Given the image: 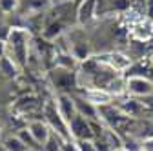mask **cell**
Listing matches in <instances>:
<instances>
[{
    "label": "cell",
    "instance_id": "cb8c5ba5",
    "mask_svg": "<svg viewBox=\"0 0 153 151\" xmlns=\"http://www.w3.org/2000/svg\"><path fill=\"white\" fill-rule=\"evenodd\" d=\"M151 24H153V20H151Z\"/></svg>",
    "mask_w": 153,
    "mask_h": 151
},
{
    "label": "cell",
    "instance_id": "7c38bea8",
    "mask_svg": "<svg viewBox=\"0 0 153 151\" xmlns=\"http://www.w3.org/2000/svg\"><path fill=\"white\" fill-rule=\"evenodd\" d=\"M117 107L124 113V115L126 117H137L139 115V113L144 109V106H142V102L140 100H137L135 97H131V98H124L120 104H117Z\"/></svg>",
    "mask_w": 153,
    "mask_h": 151
},
{
    "label": "cell",
    "instance_id": "ac0fdd59",
    "mask_svg": "<svg viewBox=\"0 0 153 151\" xmlns=\"http://www.w3.org/2000/svg\"><path fill=\"white\" fill-rule=\"evenodd\" d=\"M144 13H146V18L153 20V0H144Z\"/></svg>",
    "mask_w": 153,
    "mask_h": 151
},
{
    "label": "cell",
    "instance_id": "ba28073f",
    "mask_svg": "<svg viewBox=\"0 0 153 151\" xmlns=\"http://www.w3.org/2000/svg\"><path fill=\"white\" fill-rule=\"evenodd\" d=\"M99 11V0H79L76 4V24L88 26L97 18Z\"/></svg>",
    "mask_w": 153,
    "mask_h": 151
},
{
    "label": "cell",
    "instance_id": "603a6c76",
    "mask_svg": "<svg viewBox=\"0 0 153 151\" xmlns=\"http://www.w3.org/2000/svg\"><path fill=\"white\" fill-rule=\"evenodd\" d=\"M0 151H7V149H4V147H0Z\"/></svg>",
    "mask_w": 153,
    "mask_h": 151
},
{
    "label": "cell",
    "instance_id": "44dd1931",
    "mask_svg": "<svg viewBox=\"0 0 153 151\" xmlns=\"http://www.w3.org/2000/svg\"><path fill=\"white\" fill-rule=\"evenodd\" d=\"M149 64H151V67H153V53H151V56H149Z\"/></svg>",
    "mask_w": 153,
    "mask_h": 151
},
{
    "label": "cell",
    "instance_id": "3957f363",
    "mask_svg": "<svg viewBox=\"0 0 153 151\" xmlns=\"http://www.w3.org/2000/svg\"><path fill=\"white\" fill-rule=\"evenodd\" d=\"M93 58L97 60L99 64L113 69L115 73H124L133 66V58L126 53L120 51H108V53H99V55H93Z\"/></svg>",
    "mask_w": 153,
    "mask_h": 151
},
{
    "label": "cell",
    "instance_id": "9a60e30c",
    "mask_svg": "<svg viewBox=\"0 0 153 151\" xmlns=\"http://www.w3.org/2000/svg\"><path fill=\"white\" fill-rule=\"evenodd\" d=\"M62 144H64L62 137H59L56 133H51L49 140L42 146V151H62Z\"/></svg>",
    "mask_w": 153,
    "mask_h": 151
},
{
    "label": "cell",
    "instance_id": "8fae6325",
    "mask_svg": "<svg viewBox=\"0 0 153 151\" xmlns=\"http://www.w3.org/2000/svg\"><path fill=\"white\" fill-rule=\"evenodd\" d=\"M56 104H59L62 115L68 122L76 115V106H75V98L71 93H59L56 95Z\"/></svg>",
    "mask_w": 153,
    "mask_h": 151
},
{
    "label": "cell",
    "instance_id": "7402d4cb",
    "mask_svg": "<svg viewBox=\"0 0 153 151\" xmlns=\"http://www.w3.org/2000/svg\"><path fill=\"white\" fill-rule=\"evenodd\" d=\"M27 151H42V149H31V147H29V149H27Z\"/></svg>",
    "mask_w": 153,
    "mask_h": 151
},
{
    "label": "cell",
    "instance_id": "52a82bcc",
    "mask_svg": "<svg viewBox=\"0 0 153 151\" xmlns=\"http://www.w3.org/2000/svg\"><path fill=\"white\" fill-rule=\"evenodd\" d=\"M51 80H53V86L59 89L60 93H68V89H71V87H79V82H76V73L68 71V69L55 67L51 71Z\"/></svg>",
    "mask_w": 153,
    "mask_h": 151
},
{
    "label": "cell",
    "instance_id": "2e32d148",
    "mask_svg": "<svg viewBox=\"0 0 153 151\" xmlns=\"http://www.w3.org/2000/svg\"><path fill=\"white\" fill-rule=\"evenodd\" d=\"M18 7H20V0H0V13L4 15L16 13Z\"/></svg>",
    "mask_w": 153,
    "mask_h": 151
},
{
    "label": "cell",
    "instance_id": "5bb4252c",
    "mask_svg": "<svg viewBox=\"0 0 153 151\" xmlns=\"http://www.w3.org/2000/svg\"><path fill=\"white\" fill-rule=\"evenodd\" d=\"M0 71H2L6 77H9V78H13V77H16L18 75V71H20V67H18L9 56H6V55H2L0 56Z\"/></svg>",
    "mask_w": 153,
    "mask_h": 151
},
{
    "label": "cell",
    "instance_id": "9c48e42d",
    "mask_svg": "<svg viewBox=\"0 0 153 151\" xmlns=\"http://www.w3.org/2000/svg\"><path fill=\"white\" fill-rule=\"evenodd\" d=\"M27 129H29V133H31V137L35 138V142L40 146V149H42V146L49 140V137H51V127L48 126V122L44 120V118H36V120H29L27 122V126H26Z\"/></svg>",
    "mask_w": 153,
    "mask_h": 151
},
{
    "label": "cell",
    "instance_id": "5b68a950",
    "mask_svg": "<svg viewBox=\"0 0 153 151\" xmlns=\"http://www.w3.org/2000/svg\"><path fill=\"white\" fill-rule=\"evenodd\" d=\"M69 124V133L73 140H84V138H95L93 127H91V120H88L82 115H76L68 122Z\"/></svg>",
    "mask_w": 153,
    "mask_h": 151
},
{
    "label": "cell",
    "instance_id": "ffe728a7",
    "mask_svg": "<svg viewBox=\"0 0 153 151\" xmlns=\"http://www.w3.org/2000/svg\"><path fill=\"white\" fill-rule=\"evenodd\" d=\"M111 151H128L126 147H115V149H111Z\"/></svg>",
    "mask_w": 153,
    "mask_h": 151
},
{
    "label": "cell",
    "instance_id": "30bf717a",
    "mask_svg": "<svg viewBox=\"0 0 153 151\" xmlns=\"http://www.w3.org/2000/svg\"><path fill=\"white\" fill-rule=\"evenodd\" d=\"M79 66H80V60L76 58L71 51H56V55H55V67L75 71V69H79Z\"/></svg>",
    "mask_w": 153,
    "mask_h": 151
},
{
    "label": "cell",
    "instance_id": "4fadbf2b",
    "mask_svg": "<svg viewBox=\"0 0 153 151\" xmlns=\"http://www.w3.org/2000/svg\"><path fill=\"white\" fill-rule=\"evenodd\" d=\"M2 147L7 149V151H27L29 147L26 146V142L18 137V135H11V137H6L4 142H2Z\"/></svg>",
    "mask_w": 153,
    "mask_h": 151
},
{
    "label": "cell",
    "instance_id": "6da1fadb",
    "mask_svg": "<svg viewBox=\"0 0 153 151\" xmlns=\"http://www.w3.org/2000/svg\"><path fill=\"white\" fill-rule=\"evenodd\" d=\"M29 44H31V33L27 27H9L7 36L4 40V55L9 56L22 69L27 66Z\"/></svg>",
    "mask_w": 153,
    "mask_h": 151
},
{
    "label": "cell",
    "instance_id": "e0dca14e",
    "mask_svg": "<svg viewBox=\"0 0 153 151\" xmlns=\"http://www.w3.org/2000/svg\"><path fill=\"white\" fill-rule=\"evenodd\" d=\"M79 151H97L95 147V138H84V140H75Z\"/></svg>",
    "mask_w": 153,
    "mask_h": 151
},
{
    "label": "cell",
    "instance_id": "d6986e66",
    "mask_svg": "<svg viewBox=\"0 0 153 151\" xmlns=\"http://www.w3.org/2000/svg\"><path fill=\"white\" fill-rule=\"evenodd\" d=\"M140 146H142V151H153V135L151 137H146L140 142Z\"/></svg>",
    "mask_w": 153,
    "mask_h": 151
},
{
    "label": "cell",
    "instance_id": "8992f818",
    "mask_svg": "<svg viewBox=\"0 0 153 151\" xmlns=\"http://www.w3.org/2000/svg\"><path fill=\"white\" fill-rule=\"evenodd\" d=\"M80 95L91 102L93 106H97V107H104V106H111L115 97L111 95V93L104 87H97V86H91V87H84L80 91Z\"/></svg>",
    "mask_w": 153,
    "mask_h": 151
},
{
    "label": "cell",
    "instance_id": "7a4b0ae2",
    "mask_svg": "<svg viewBox=\"0 0 153 151\" xmlns=\"http://www.w3.org/2000/svg\"><path fill=\"white\" fill-rule=\"evenodd\" d=\"M42 118L48 122V126L51 127L53 133L62 137L64 140H71L69 124L64 118L59 104H56V98H48L46 102H42Z\"/></svg>",
    "mask_w": 153,
    "mask_h": 151
},
{
    "label": "cell",
    "instance_id": "277c9868",
    "mask_svg": "<svg viewBox=\"0 0 153 151\" xmlns=\"http://www.w3.org/2000/svg\"><path fill=\"white\" fill-rule=\"evenodd\" d=\"M126 84H128V93L135 98H146L153 95V82L148 77H142V75L126 77Z\"/></svg>",
    "mask_w": 153,
    "mask_h": 151
}]
</instances>
